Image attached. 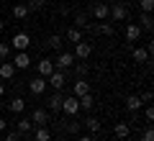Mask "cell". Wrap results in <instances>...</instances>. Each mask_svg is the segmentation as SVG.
I'll list each match as a JSON object with an SVG mask.
<instances>
[{
  "label": "cell",
  "mask_w": 154,
  "mask_h": 141,
  "mask_svg": "<svg viewBox=\"0 0 154 141\" xmlns=\"http://www.w3.org/2000/svg\"><path fill=\"white\" fill-rule=\"evenodd\" d=\"M28 46H31V36L28 33H16V36L11 38V49H16V51H26Z\"/></svg>",
  "instance_id": "obj_1"
},
{
  "label": "cell",
  "mask_w": 154,
  "mask_h": 141,
  "mask_svg": "<svg viewBox=\"0 0 154 141\" xmlns=\"http://www.w3.org/2000/svg\"><path fill=\"white\" fill-rule=\"evenodd\" d=\"M72 64H75V54H72V51H59V57H57V62H54V69L67 72Z\"/></svg>",
  "instance_id": "obj_2"
},
{
  "label": "cell",
  "mask_w": 154,
  "mask_h": 141,
  "mask_svg": "<svg viewBox=\"0 0 154 141\" xmlns=\"http://www.w3.org/2000/svg\"><path fill=\"white\" fill-rule=\"evenodd\" d=\"M64 82H67V72H62V69H54L49 77H46V85H51L54 90H62Z\"/></svg>",
  "instance_id": "obj_3"
},
{
  "label": "cell",
  "mask_w": 154,
  "mask_h": 141,
  "mask_svg": "<svg viewBox=\"0 0 154 141\" xmlns=\"http://www.w3.org/2000/svg\"><path fill=\"white\" fill-rule=\"evenodd\" d=\"M108 18H113V21H126L128 18V11L123 3H116V5H108Z\"/></svg>",
  "instance_id": "obj_4"
},
{
  "label": "cell",
  "mask_w": 154,
  "mask_h": 141,
  "mask_svg": "<svg viewBox=\"0 0 154 141\" xmlns=\"http://www.w3.org/2000/svg\"><path fill=\"white\" fill-rule=\"evenodd\" d=\"M62 113H67V115H77V113H80V100H77L75 95L64 98V100H62Z\"/></svg>",
  "instance_id": "obj_5"
},
{
  "label": "cell",
  "mask_w": 154,
  "mask_h": 141,
  "mask_svg": "<svg viewBox=\"0 0 154 141\" xmlns=\"http://www.w3.org/2000/svg\"><path fill=\"white\" fill-rule=\"evenodd\" d=\"M62 100H64V95H62V90H57L54 95L46 98V110H51V113H62Z\"/></svg>",
  "instance_id": "obj_6"
},
{
  "label": "cell",
  "mask_w": 154,
  "mask_h": 141,
  "mask_svg": "<svg viewBox=\"0 0 154 141\" xmlns=\"http://www.w3.org/2000/svg\"><path fill=\"white\" fill-rule=\"evenodd\" d=\"M88 92H93L90 90V82L85 80V77H77V82L72 85V95H75V98H82V95H88Z\"/></svg>",
  "instance_id": "obj_7"
},
{
  "label": "cell",
  "mask_w": 154,
  "mask_h": 141,
  "mask_svg": "<svg viewBox=\"0 0 154 141\" xmlns=\"http://www.w3.org/2000/svg\"><path fill=\"white\" fill-rule=\"evenodd\" d=\"M31 123L33 126H46V123H49V110H46V108H33Z\"/></svg>",
  "instance_id": "obj_8"
},
{
  "label": "cell",
  "mask_w": 154,
  "mask_h": 141,
  "mask_svg": "<svg viewBox=\"0 0 154 141\" xmlns=\"http://www.w3.org/2000/svg\"><path fill=\"white\" fill-rule=\"evenodd\" d=\"M90 54H93V46L88 41H77L75 44V59H88Z\"/></svg>",
  "instance_id": "obj_9"
},
{
  "label": "cell",
  "mask_w": 154,
  "mask_h": 141,
  "mask_svg": "<svg viewBox=\"0 0 154 141\" xmlns=\"http://www.w3.org/2000/svg\"><path fill=\"white\" fill-rule=\"evenodd\" d=\"M28 90H31V95H44V90H46V77H33V80L28 82Z\"/></svg>",
  "instance_id": "obj_10"
},
{
  "label": "cell",
  "mask_w": 154,
  "mask_h": 141,
  "mask_svg": "<svg viewBox=\"0 0 154 141\" xmlns=\"http://www.w3.org/2000/svg\"><path fill=\"white\" fill-rule=\"evenodd\" d=\"M36 72H38V77H49L54 72V59H38Z\"/></svg>",
  "instance_id": "obj_11"
},
{
  "label": "cell",
  "mask_w": 154,
  "mask_h": 141,
  "mask_svg": "<svg viewBox=\"0 0 154 141\" xmlns=\"http://www.w3.org/2000/svg\"><path fill=\"white\" fill-rule=\"evenodd\" d=\"M31 133H33V141H51V131L46 126H33Z\"/></svg>",
  "instance_id": "obj_12"
},
{
  "label": "cell",
  "mask_w": 154,
  "mask_h": 141,
  "mask_svg": "<svg viewBox=\"0 0 154 141\" xmlns=\"http://www.w3.org/2000/svg\"><path fill=\"white\" fill-rule=\"evenodd\" d=\"M13 67H16V69H28V67H31V57H28L26 51H18V54H16V62H13Z\"/></svg>",
  "instance_id": "obj_13"
},
{
  "label": "cell",
  "mask_w": 154,
  "mask_h": 141,
  "mask_svg": "<svg viewBox=\"0 0 154 141\" xmlns=\"http://www.w3.org/2000/svg\"><path fill=\"white\" fill-rule=\"evenodd\" d=\"M113 133L118 136V139H128V136H131V126H128L126 121H118L116 128H113Z\"/></svg>",
  "instance_id": "obj_14"
},
{
  "label": "cell",
  "mask_w": 154,
  "mask_h": 141,
  "mask_svg": "<svg viewBox=\"0 0 154 141\" xmlns=\"http://www.w3.org/2000/svg\"><path fill=\"white\" fill-rule=\"evenodd\" d=\"M0 77H3V80H13V77H16L13 62H3V64H0Z\"/></svg>",
  "instance_id": "obj_15"
},
{
  "label": "cell",
  "mask_w": 154,
  "mask_h": 141,
  "mask_svg": "<svg viewBox=\"0 0 154 141\" xmlns=\"http://www.w3.org/2000/svg\"><path fill=\"white\" fill-rule=\"evenodd\" d=\"M80 100V110H93L95 108V95L93 92H88V95H82V98H77Z\"/></svg>",
  "instance_id": "obj_16"
},
{
  "label": "cell",
  "mask_w": 154,
  "mask_h": 141,
  "mask_svg": "<svg viewBox=\"0 0 154 141\" xmlns=\"http://www.w3.org/2000/svg\"><path fill=\"white\" fill-rule=\"evenodd\" d=\"M93 16H95V21H105V18H108V5H105V3H95Z\"/></svg>",
  "instance_id": "obj_17"
},
{
  "label": "cell",
  "mask_w": 154,
  "mask_h": 141,
  "mask_svg": "<svg viewBox=\"0 0 154 141\" xmlns=\"http://www.w3.org/2000/svg\"><path fill=\"white\" fill-rule=\"evenodd\" d=\"M141 105H144V103H141L139 95H128V98H126V110H131V113H136Z\"/></svg>",
  "instance_id": "obj_18"
},
{
  "label": "cell",
  "mask_w": 154,
  "mask_h": 141,
  "mask_svg": "<svg viewBox=\"0 0 154 141\" xmlns=\"http://www.w3.org/2000/svg\"><path fill=\"white\" fill-rule=\"evenodd\" d=\"M139 36H141V28H139L136 23H128L126 26V38L128 41H139Z\"/></svg>",
  "instance_id": "obj_19"
},
{
  "label": "cell",
  "mask_w": 154,
  "mask_h": 141,
  "mask_svg": "<svg viewBox=\"0 0 154 141\" xmlns=\"http://www.w3.org/2000/svg\"><path fill=\"white\" fill-rule=\"evenodd\" d=\"M134 62H139V64H146V62H149V51L144 49V46H136V49H134Z\"/></svg>",
  "instance_id": "obj_20"
},
{
  "label": "cell",
  "mask_w": 154,
  "mask_h": 141,
  "mask_svg": "<svg viewBox=\"0 0 154 141\" xmlns=\"http://www.w3.org/2000/svg\"><path fill=\"white\" fill-rule=\"evenodd\" d=\"M8 108H11V113H23V110H26V100L23 98H13L11 103H8Z\"/></svg>",
  "instance_id": "obj_21"
},
{
  "label": "cell",
  "mask_w": 154,
  "mask_h": 141,
  "mask_svg": "<svg viewBox=\"0 0 154 141\" xmlns=\"http://www.w3.org/2000/svg\"><path fill=\"white\" fill-rule=\"evenodd\" d=\"M85 128H88L90 131V133H98V131H100V121L98 118H95V115H88V118H85Z\"/></svg>",
  "instance_id": "obj_22"
},
{
  "label": "cell",
  "mask_w": 154,
  "mask_h": 141,
  "mask_svg": "<svg viewBox=\"0 0 154 141\" xmlns=\"http://www.w3.org/2000/svg\"><path fill=\"white\" fill-rule=\"evenodd\" d=\"M31 128H33L31 118H18V123H16V131H18V133H31Z\"/></svg>",
  "instance_id": "obj_23"
},
{
  "label": "cell",
  "mask_w": 154,
  "mask_h": 141,
  "mask_svg": "<svg viewBox=\"0 0 154 141\" xmlns=\"http://www.w3.org/2000/svg\"><path fill=\"white\" fill-rule=\"evenodd\" d=\"M62 44H64V38H62L59 33H51V36H49V41H46V46H49V49L62 51Z\"/></svg>",
  "instance_id": "obj_24"
},
{
  "label": "cell",
  "mask_w": 154,
  "mask_h": 141,
  "mask_svg": "<svg viewBox=\"0 0 154 141\" xmlns=\"http://www.w3.org/2000/svg\"><path fill=\"white\" fill-rule=\"evenodd\" d=\"M26 16H28V8H26V3H16V5H13V18L23 21Z\"/></svg>",
  "instance_id": "obj_25"
},
{
  "label": "cell",
  "mask_w": 154,
  "mask_h": 141,
  "mask_svg": "<svg viewBox=\"0 0 154 141\" xmlns=\"http://www.w3.org/2000/svg\"><path fill=\"white\" fill-rule=\"evenodd\" d=\"M64 36H67V41H72V44L82 41V31H80V28H75V26H72V28H67V33H64Z\"/></svg>",
  "instance_id": "obj_26"
},
{
  "label": "cell",
  "mask_w": 154,
  "mask_h": 141,
  "mask_svg": "<svg viewBox=\"0 0 154 141\" xmlns=\"http://www.w3.org/2000/svg\"><path fill=\"white\" fill-rule=\"evenodd\" d=\"M80 128H82V123H80V121H64V131H67V133L77 136V133H80Z\"/></svg>",
  "instance_id": "obj_27"
},
{
  "label": "cell",
  "mask_w": 154,
  "mask_h": 141,
  "mask_svg": "<svg viewBox=\"0 0 154 141\" xmlns=\"http://www.w3.org/2000/svg\"><path fill=\"white\" fill-rule=\"evenodd\" d=\"M139 28H146V31H152V26H154V21H152V13H141L139 16Z\"/></svg>",
  "instance_id": "obj_28"
},
{
  "label": "cell",
  "mask_w": 154,
  "mask_h": 141,
  "mask_svg": "<svg viewBox=\"0 0 154 141\" xmlns=\"http://www.w3.org/2000/svg\"><path fill=\"white\" fill-rule=\"evenodd\" d=\"M44 3H46V0H28L26 8H28V13H31V11H41V8H44Z\"/></svg>",
  "instance_id": "obj_29"
},
{
  "label": "cell",
  "mask_w": 154,
  "mask_h": 141,
  "mask_svg": "<svg viewBox=\"0 0 154 141\" xmlns=\"http://www.w3.org/2000/svg\"><path fill=\"white\" fill-rule=\"evenodd\" d=\"M75 23H77L75 28H80V31H82V28H88V16H85V13H77V18H75Z\"/></svg>",
  "instance_id": "obj_30"
},
{
  "label": "cell",
  "mask_w": 154,
  "mask_h": 141,
  "mask_svg": "<svg viewBox=\"0 0 154 141\" xmlns=\"http://www.w3.org/2000/svg\"><path fill=\"white\" fill-rule=\"evenodd\" d=\"M8 54H11V44L0 41V59H8Z\"/></svg>",
  "instance_id": "obj_31"
},
{
  "label": "cell",
  "mask_w": 154,
  "mask_h": 141,
  "mask_svg": "<svg viewBox=\"0 0 154 141\" xmlns=\"http://www.w3.org/2000/svg\"><path fill=\"white\" fill-rule=\"evenodd\" d=\"M139 5H141V11H144V13H152V8H154V0H139Z\"/></svg>",
  "instance_id": "obj_32"
},
{
  "label": "cell",
  "mask_w": 154,
  "mask_h": 141,
  "mask_svg": "<svg viewBox=\"0 0 154 141\" xmlns=\"http://www.w3.org/2000/svg\"><path fill=\"white\" fill-rule=\"evenodd\" d=\"M21 136H23V133H18V131H8L3 141H21Z\"/></svg>",
  "instance_id": "obj_33"
},
{
  "label": "cell",
  "mask_w": 154,
  "mask_h": 141,
  "mask_svg": "<svg viewBox=\"0 0 154 141\" xmlns=\"http://www.w3.org/2000/svg\"><path fill=\"white\" fill-rule=\"evenodd\" d=\"M141 141H154V131H152V126H149V128L141 133Z\"/></svg>",
  "instance_id": "obj_34"
},
{
  "label": "cell",
  "mask_w": 154,
  "mask_h": 141,
  "mask_svg": "<svg viewBox=\"0 0 154 141\" xmlns=\"http://www.w3.org/2000/svg\"><path fill=\"white\" fill-rule=\"evenodd\" d=\"M75 75L77 77H85V75H88V67H85V64H77L75 67Z\"/></svg>",
  "instance_id": "obj_35"
},
{
  "label": "cell",
  "mask_w": 154,
  "mask_h": 141,
  "mask_svg": "<svg viewBox=\"0 0 154 141\" xmlns=\"http://www.w3.org/2000/svg\"><path fill=\"white\" fill-rule=\"evenodd\" d=\"M144 118H146L149 123L154 121V108H152V105H146V110H144Z\"/></svg>",
  "instance_id": "obj_36"
},
{
  "label": "cell",
  "mask_w": 154,
  "mask_h": 141,
  "mask_svg": "<svg viewBox=\"0 0 154 141\" xmlns=\"http://www.w3.org/2000/svg\"><path fill=\"white\" fill-rule=\"evenodd\" d=\"M152 98H154V95H152V92L146 90V92H144V95H141V103H152Z\"/></svg>",
  "instance_id": "obj_37"
},
{
  "label": "cell",
  "mask_w": 154,
  "mask_h": 141,
  "mask_svg": "<svg viewBox=\"0 0 154 141\" xmlns=\"http://www.w3.org/2000/svg\"><path fill=\"white\" fill-rule=\"evenodd\" d=\"M8 128V123H5V118H0V131H5Z\"/></svg>",
  "instance_id": "obj_38"
},
{
  "label": "cell",
  "mask_w": 154,
  "mask_h": 141,
  "mask_svg": "<svg viewBox=\"0 0 154 141\" xmlns=\"http://www.w3.org/2000/svg\"><path fill=\"white\" fill-rule=\"evenodd\" d=\"M77 141H93V136H77Z\"/></svg>",
  "instance_id": "obj_39"
},
{
  "label": "cell",
  "mask_w": 154,
  "mask_h": 141,
  "mask_svg": "<svg viewBox=\"0 0 154 141\" xmlns=\"http://www.w3.org/2000/svg\"><path fill=\"white\" fill-rule=\"evenodd\" d=\"M3 95H5V87H3V82H0V98H3Z\"/></svg>",
  "instance_id": "obj_40"
},
{
  "label": "cell",
  "mask_w": 154,
  "mask_h": 141,
  "mask_svg": "<svg viewBox=\"0 0 154 141\" xmlns=\"http://www.w3.org/2000/svg\"><path fill=\"white\" fill-rule=\"evenodd\" d=\"M54 141H69V139H64V136H59V139H54Z\"/></svg>",
  "instance_id": "obj_41"
},
{
  "label": "cell",
  "mask_w": 154,
  "mask_h": 141,
  "mask_svg": "<svg viewBox=\"0 0 154 141\" xmlns=\"http://www.w3.org/2000/svg\"><path fill=\"white\" fill-rule=\"evenodd\" d=\"M0 31H3V18H0Z\"/></svg>",
  "instance_id": "obj_42"
},
{
  "label": "cell",
  "mask_w": 154,
  "mask_h": 141,
  "mask_svg": "<svg viewBox=\"0 0 154 141\" xmlns=\"http://www.w3.org/2000/svg\"><path fill=\"white\" fill-rule=\"evenodd\" d=\"M23 3H28V0H23Z\"/></svg>",
  "instance_id": "obj_43"
}]
</instances>
